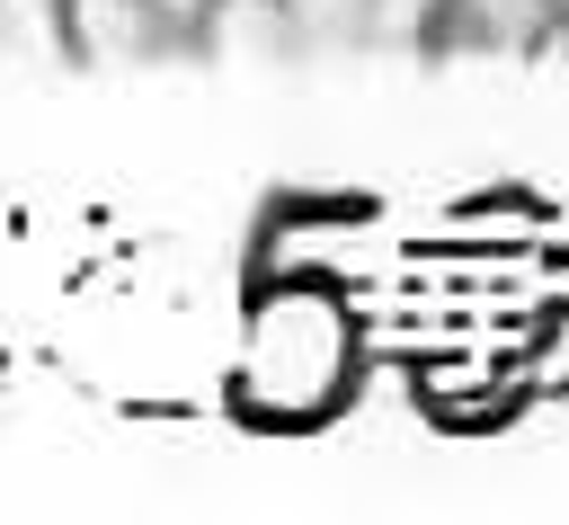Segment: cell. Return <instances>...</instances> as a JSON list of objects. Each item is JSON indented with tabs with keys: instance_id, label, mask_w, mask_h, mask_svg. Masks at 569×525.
Segmentation results:
<instances>
[{
	"instance_id": "1",
	"label": "cell",
	"mask_w": 569,
	"mask_h": 525,
	"mask_svg": "<svg viewBox=\"0 0 569 525\" xmlns=\"http://www.w3.org/2000/svg\"><path fill=\"white\" fill-rule=\"evenodd\" d=\"M71 62H160L178 53V18L160 0H53Z\"/></svg>"
}]
</instances>
